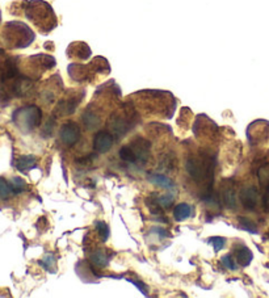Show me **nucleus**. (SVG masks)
<instances>
[{"label": "nucleus", "instance_id": "9b49d317", "mask_svg": "<svg viewBox=\"0 0 269 298\" xmlns=\"http://www.w3.org/2000/svg\"><path fill=\"white\" fill-rule=\"evenodd\" d=\"M59 138L66 146H73L80 139V127L76 123L67 121L62 125L59 130Z\"/></svg>", "mask_w": 269, "mask_h": 298}, {"label": "nucleus", "instance_id": "ddd939ff", "mask_svg": "<svg viewBox=\"0 0 269 298\" xmlns=\"http://www.w3.org/2000/svg\"><path fill=\"white\" fill-rule=\"evenodd\" d=\"M91 54H92V51L86 42H73L67 48V57L73 61H87L91 57Z\"/></svg>", "mask_w": 269, "mask_h": 298}, {"label": "nucleus", "instance_id": "f257e3e1", "mask_svg": "<svg viewBox=\"0 0 269 298\" xmlns=\"http://www.w3.org/2000/svg\"><path fill=\"white\" fill-rule=\"evenodd\" d=\"M130 98L134 99V106L147 116L171 119L175 112L176 100L167 91H139Z\"/></svg>", "mask_w": 269, "mask_h": 298}, {"label": "nucleus", "instance_id": "6e6552de", "mask_svg": "<svg viewBox=\"0 0 269 298\" xmlns=\"http://www.w3.org/2000/svg\"><path fill=\"white\" fill-rule=\"evenodd\" d=\"M84 96H86L84 90L70 91V94L66 95L65 98L58 102L57 108L54 110L55 116H58V117H65V116L73 115L75 109H76V106L82 102Z\"/></svg>", "mask_w": 269, "mask_h": 298}, {"label": "nucleus", "instance_id": "9d476101", "mask_svg": "<svg viewBox=\"0 0 269 298\" xmlns=\"http://www.w3.org/2000/svg\"><path fill=\"white\" fill-rule=\"evenodd\" d=\"M247 135H248L249 143H252L253 146L267 142L269 138V123L255 121L248 126Z\"/></svg>", "mask_w": 269, "mask_h": 298}, {"label": "nucleus", "instance_id": "6ab92c4d", "mask_svg": "<svg viewBox=\"0 0 269 298\" xmlns=\"http://www.w3.org/2000/svg\"><path fill=\"white\" fill-rule=\"evenodd\" d=\"M150 181L152 184L158 185V187H162V188H164V189H168V191H173V189H175V183H173V180L170 179V177L166 175H159V174L151 175Z\"/></svg>", "mask_w": 269, "mask_h": 298}, {"label": "nucleus", "instance_id": "473e14b6", "mask_svg": "<svg viewBox=\"0 0 269 298\" xmlns=\"http://www.w3.org/2000/svg\"><path fill=\"white\" fill-rule=\"evenodd\" d=\"M210 243H212L213 246H214V249H216L217 252L218 251H220V249L223 248L224 245H226V241H224V238H210Z\"/></svg>", "mask_w": 269, "mask_h": 298}, {"label": "nucleus", "instance_id": "a211bd4d", "mask_svg": "<svg viewBox=\"0 0 269 298\" xmlns=\"http://www.w3.org/2000/svg\"><path fill=\"white\" fill-rule=\"evenodd\" d=\"M33 90V82L29 78H19L13 83V92L17 96H26Z\"/></svg>", "mask_w": 269, "mask_h": 298}, {"label": "nucleus", "instance_id": "2eb2a0df", "mask_svg": "<svg viewBox=\"0 0 269 298\" xmlns=\"http://www.w3.org/2000/svg\"><path fill=\"white\" fill-rule=\"evenodd\" d=\"M129 146L134 152L137 162H141V163L147 162V158L150 155V142L148 141L143 138H135Z\"/></svg>", "mask_w": 269, "mask_h": 298}, {"label": "nucleus", "instance_id": "7ed1b4c3", "mask_svg": "<svg viewBox=\"0 0 269 298\" xmlns=\"http://www.w3.org/2000/svg\"><path fill=\"white\" fill-rule=\"evenodd\" d=\"M70 78L76 83H94L98 78L106 76L110 74V66L105 58L95 57L88 65L71 63L67 67Z\"/></svg>", "mask_w": 269, "mask_h": 298}, {"label": "nucleus", "instance_id": "0eeeda50", "mask_svg": "<svg viewBox=\"0 0 269 298\" xmlns=\"http://www.w3.org/2000/svg\"><path fill=\"white\" fill-rule=\"evenodd\" d=\"M42 120V112L37 105H26L17 109L13 113V123L20 127L21 130L28 133L40 126Z\"/></svg>", "mask_w": 269, "mask_h": 298}, {"label": "nucleus", "instance_id": "393cba45", "mask_svg": "<svg viewBox=\"0 0 269 298\" xmlns=\"http://www.w3.org/2000/svg\"><path fill=\"white\" fill-rule=\"evenodd\" d=\"M91 262L94 263L96 267H100V268H102V267H105L106 264H108V256H106L104 251L98 249V251H95V252L92 253V256H91Z\"/></svg>", "mask_w": 269, "mask_h": 298}, {"label": "nucleus", "instance_id": "7c9ffc66", "mask_svg": "<svg viewBox=\"0 0 269 298\" xmlns=\"http://www.w3.org/2000/svg\"><path fill=\"white\" fill-rule=\"evenodd\" d=\"M11 185H12L13 191H15L16 195L17 193L24 192L25 188H26V183H25L21 177H13V179L11 180Z\"/></svg>", "mask_w": 269, "mask_h": 298}, {"label": "nucleus", "instance_id": "f03ea898", "mask_svg": "<svg viewBox=\"0 0 269 298\" xmlns=\"http://www.w3.org/2000/svg\"><path fill=\"white\" fill-rule=\"evenodd\" d=\"M25 16L29 21H32L42 34H49L51 30L58 26L57 15L53 7L46 3L45 0H30L24 1Z\"/></svg>", "mask_w": 269, "mask_h": 298}, {"label": "nucleus", "instance_id": "bb28decb", "mask_svg": "<svg viewBox=\"0 0 269 298\" xmlns=\"http://www.w3.org/2000/svg\"><path fill=\"white\" fill-rule=\"evenodd\" d=\"M192 116V112L191 109H188V108H183V109L180 110V117L179 120H177V124H179L180 126H183L185 130H187L188 127H189V120H188V117H191Z\"/></svg>", "mask_w": 269, "mask_h": 298}, {"label": "nucleus", "instance_id": "4468645a", "mask_svg": "<svg viewBox=\"0 0 269 298\" xmlns=\"http://www.w3.org/2000/svg\"><path fill=\"white\" fill-rule=\"evenodd\" d=\"M114 142L113 135L109 131H98L94 138V149L98 154H105L112 149Z\"/></svg>", "mask_w": 269, "mask_h": 298}, {"label": "nucleus", "instance_id": "f3484780", "mask_svg": "<svg viewBox=\"0 0 269 298\" xmlns=\"http://www.w3.org/2000/svg\"><path fill=\"white\" fill-rule=\"evenodd\" d=\"M222 201L228 209H235L237 206V193L233 184H223L222 188Z\"/></svg>", "mask_w": 269, "mask_h": 298}, {"label": "nucleus", "instance_id": "72a5a7b5", "mask_svg": "<svg viewBox=\"0 0 269 298\" xmlns=\"http://www.w3.org/2000/svg\"><path fill=\"white\" fill-rule=\"evenodd\" d=\"M267 188V191H265V195H264V199H263V202H264V208L265 210H268L269 212V184L265 187Z\"/></svg>", "mask_w": 269, "mask_h": 298}, {"label": "nucleus", "instance_id": "20e7f679", "mask_svg": "<svg viewBox=\"0 0 269 298\" xmlns=\"http://www.w3.org/2000/svg\"><path fill=\"white\" fill-rule=\"evenodd\" d=\"M36 38V34L28 25L21 21H11L4 25L1 33L3 45L8 49H24L28 48Z\"/></svg>", "mask_w": 269, "mask_h": 298}, {"label": "nucleus", "instance_id": "5701e85b", "mask_svg": "<svg viewBox=\"0 0 269 298\" xmlns=\"http://www.w3.org/2000/svg\"><path fill=\"white\" fill-rule=\"evenodd\" d=\"M13 195H16L13 191L11 183H8L4 177H0V200H9Z\"/></svg>", "mask_w": 269, "mask_h": 298}, {"label": "nucleus", "instance_id": "f8f14e48", "mask_svg": "<svg viewBox=\"0 0 269 298\" xmlns=\"http://www.w3.org/2000/svg\"><path fill=\"white\" fill-rule=\"evenodd\" d=\"M29 63L32 65L33 73L42 74L50 69L55 67V59L51 55H46V54H38V55H33L29 58Z\"/></svg>", "mask_w": 269, "mask_h": 298}, {"label": "nucleus", "instance_id": "b1692460", "mask_svg": "<svg viewBox=\"0 0 269 298\" xmlns=\"http://www.w3.org/2000/svg\"><path fill=\"white\" fill-rule=\"evenodd\" d=\"M37 159L33 155H24L19 158L16 163V167L20 170V171H26L29 168H32L34 164H36Z\"/></svg>", "mask_w": 269, "mask_h": 298}, {"label": "nucleus", "instance_id": "aec40b11", "mask_svg": "<svg viewBox=\"0 0 269 298\" xmlns=\"http://www.w3.org/2000/svg\"><path fill=\"white\" fill-rule=\"evenodd\" d=\"M82 121L84 123V126L87 129H96V127L100 126V123H101V119L98 117V115L94 110H87L86 113L82 116Z\"/></svg>", "mask_w": 269, "mask_h": 298}, {"label": "nucleus", "instance_id": "1a4fd4ad", "mask_svg": "<svg viewBox=\"0 0 269 298\" xmlns=\"http://www.w3.org/2000/svg\"><path fill=\"white\" fill-rule=\"evenodd\" d=\"M193 130L201 142H214L218 137V126L205 115L197 117Z\"/></svg>", "mask_w": 269, "mask_h": 298}, {"label": "nucleus", "instance_id": "cd10ccee", "mask_svg": "<svg viewBox=\"0 0 269 298\" xmlns=\"http://www.w3.org/2000/svg\"><path fill=\"white\" fill-rule=\"evenodd\" d=\"M220 263H222V266H223L226 270L237 271L238 268L237 263H235V260L233 259V255H230V253L223 255V256L220 257Z\"/></svg>", "mask_w": 269, "mask_h": 298}, {"label": "nucleus", "instance_id": "39448f33", "mask_svg": "<svg viewBox=\"0 0 269 298\" xmlns=\"http://www.w3.org/2000/svg\"><path fill=\"white\" fill-rule=\"evenodd\" d=\"M188 175L191 176L192 180H195L196 184H206L208 189L209 181L212 183L213 180V170H214V162L212 156L208 155L206 152H198L196 155L189 156L185 162Z\"/></svg>", "mask_w": 269, "mask_h": 298}, {"label": "nucleus", "instance_id": "a878e982", "mask_svg": "<svg viewBox=\"0 0 269 298\" xmlns=\"http://www.w3.org/2000/svg\"><path fill=\"white\" fill-rule=\"evenodd\" d=\"M120 156H121V159L123 160V162H127V163H135L137 160H135V155L134 152H133V150H131V147L127 145V146H123L121 150H120Z\"/></svg>", "mask_w": 269, "mask_h": 298}, {"label": "nucleus", "instance_id": "4be33fe9", "mask_svg": "<svg viewBox=\"0 0 269 298\" xmlns=\"http://www.w3.org/2000/svg\"><path fill=\"white\" fill-rule=\"evenodd\" d=\"M252 252H251V249L248 247L243 246V247H239L237 249V260L242 267L248 266L249 263L252 262Z\"/></svg>", "mask_w": 269, "mask_h": 298}, {"label": "nucleus", "instance_id": "2f4dec72", "mask_svg": "<svg viewBox=\"0 0 269 298\" xmlns=\"http://www.w3.org/2000/svg\"><path fill=\"white\" fill-rule=\"evenodd\" d=\"M96 227H98V233L101 238V241H106L108 237H109V229H108V225L105 222H98L96 224Z\"/></svg>", "mask_w": 269, "mask_h": 298}, {"label": "nucleus", "instance_id": "c756f323", "mask_svg": "<svg viewBox=\"0 0 269 298\" xmlns=\"http://www.w3.org/2000/svg\"><path fill=\"white\" fill-rule=\"evenodd\" d=\"M156 201H158V204H159L162 208L168 209L171 208L173 202H175V197L172 196V195H163V196L158 197Z\"/></svg>", "mask_w": 269, "mask_h": 298}, {"label": "nucleus", "instance_id": "c85d7f7f", "mask_svg": "<svg viewBox=\"0 0 269 298\" xmlns=\"http://www.w3.org/2000/svg\"><path fill=\"white\" fill-rule=\"evenodd\" d=\"M239 225H241L242 229L247 230V231H251V233H256L257 231L256 225L253 224L252 221L248 220L247 217H241V218H239Z\"/></svg>", "mask_w": 269, "mask_h": 298}, {"label": "nucleus", "instance_id": "dca6fc26", "mask_svg": "<svg viewBox=\"0 0 269 298\" xmlns=\"http://www.w3.org/2000/svg\"><path fill=\"white\" fill-rule=\"evenodd\" d=\"M239 200L241 204L248 210H253L256 208L257 202H259V192L255 187H245L241 191L239 195Z\"/></svg>", "mask_w": 269, "mask_h": 298}, {"label": "nucleus", "instance_id": "423d86ee", "mask_svg": "<svg viewBox=\"0 0 269 298\" xmlns=\"http://www.w3.org/2000/svg\"><path fill=\"white\" fill-rule=\"evenodd\" d=\"M134 108H131V105H129V104H125L116 113L112 115L109 123H108V126H109L110 130L113 131L114 135L121 137V135L126 134L127 131L134 126Z\"/></svg>", "mask_w": 269, "mask_h": 298}, {"label": "nucleus", "instance_id": "412c9836", "mask_svg": "<svg viewBox=\"0 0 269 298\" xmlns=\"http://www.w3.org/2000/svg\"><path fill=\"white\" fill-rule=\"evenodd\" d=\"M192 214V208L191 205L185 204V202H181V204H177L173 209V217H175L176 221H184L189 218Z\"/></svg>", "mask_w": 269, "mask_h": 298}]
</instances>
